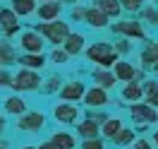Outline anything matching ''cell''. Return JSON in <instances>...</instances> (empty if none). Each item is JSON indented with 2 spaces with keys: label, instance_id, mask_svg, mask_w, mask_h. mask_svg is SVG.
<instances>
[{
  "label": "cell",
  "instance_id": "obj_18",
  "mask_svg": "<svg viewBox=\"0 0 158 149\" xmlns=\"http://www.w3.org/2000/svg\"><path fill=\"white\" fill-rule=\"evenodd\" d=\"M39 7L36 0H10V10L17 15V17H31Z\"/></svg>",
  "mask_w": 158,
  "mask_h": 149
},
{
  "label": "cell",
  "instance_id": "obj_12",
  "mask_svg": "<svg viewBox=\"0 0 158 149\" xmlns=\"http://www.w3.org/2000/svg\"><path fill=\"white\" fill-rule=\"evenodd\" d=\"M113 31L115 34H122V36H129V39H144V27L139 24V22H118V24H113Z\"/></svg>",
  "mask_w": 158,
  "mask_h": 149
},
{
  "label": "cell",
  "instance_id": "obj_20",
  "mask_svg": "<svg viewBox=\"0 0 158 149\" xmlns=\"http://www.w3.org/2000/svg\"><path fill=\"white\" fill-rule=\"evenodd\" d=\"M141 63H144V68L158 70V41H148L146 43V48L141 50Z\"/></svg>",
  "mask_w": 158,
  "mask_h": 149
},
{
  "label": "cell",
  "instance_id": "obj_46",
  "mask_svg": "<svg viewBox=\"0 0 158 149\" xmlns=\"http://www.w3.org/2000/svg\"><path fill=\"white\" fill-rule=\"evenodd\" d=\"M153 139H156V144H158V132H156V135H153Z\"/></svg>",
  "mask_w": 158,
  "mask_h": 149
},
{
  "label": "cell",
  "instance_id": "obj_7",
  "mask_svg": "<svg viewBox=\"0 0 158 149\" xmlns=\"http://www.w3.org/2000/svg\"><path fill=\"white\" fill-rule=\"evenodd\" d=\"M84 91H86V87H84V82H67V84H62L60 87V101L62 103H74V101H81L84 99Z\"/></svg>",
  "mask_w": 158,
  "mask_h": 149
},
{
  "label": "cell",
  "instance_id": "obj_6",
  "mask_svg": "<svg viewBox=\"0 0 158 149\" xmlns=\"http://www.w3.org/2000/svg\"><path fill=\"white\" fill-rule=\"evenodd\" d=\"M17 43L22 46V50H24V53H43V48H46L43 36H41V34H36V31H31V29L22 31Z\"/></svg>",
  "mask_w": 158,
  "mask_h": 149
},
{
  "label": "cell",
  "instance_id": "obj_25",
  "mask_svg": "<svg viewBox=\"0 0 158 149\" xmlns=\"http://www.w3.org/2000/svg\"><path fill=\"white\" fill-rule=\"evenodd\" d=\"M120 130H122V120H118V118H108L103 125H101V135H103V137H108V139H113V137L120 132Z\"/></svg>",
  "mask_w": 158,
  "mask_h": 149
},
{
  "label": "cell",
  "instance_id": "obj_1",
  "mask_svg": "<svg viewBox=\"0 0 158 149\" xmlns=\"http://www.w3.org/2000/svg\"><path fill=\"white\" fill-rule=\"evenodd\" d=\"M31 31L41 34V36H43V41H46V43H50L53 48H60V46H62V41H65L69 34H72L69 24H67V22H62V20H55V22H39V24H31Z\"/></svg>",
  "mask_w": 158,
  "mask_h": 149
},
{
  "label": "cell",
  "instance_id": "obj_41",
  "mask_svg": "<svg viewBox=\"0 0 158 149\" xmlns=\"http://www.w3.org/2000/svg\"><path fill=\"white\" fill-rule=\"evenodd\" d=\"M55 2H58L60 7H65V5H77L79 0H55Z\"/></svg>",
  "mask_w": 158,
  "mask_h": 149
},
{
  "label": "cell",
  "instance_id": "obj_26",
  "mask_svg": "<svg viewBox=\"0 0 158 149\" xmlns=\"http://www.w3.org/2000/svg\"><path fill=\"white\" fill-rule=\"evenodd\" d=\"M141 96H144V91H141V84H137V82H127V84L122 87V99L139 101Z\"/></svg>",
  "mask_w": 158,
  "mask_h": 149
},
{
  "label": "cell",
  "instance_id": "obj_28",
  "mask_svg": "<svg viewBox=\"0 0 158 149\" xmlns=\"http://www.w3.org/2000/svg\"><path fill=\"white\" fill-rule=\"evenodd\" d=\"M132 139H134V132H132V130H120L118 135H115V137H113V142H115V144H120V147H127V144H132Z\"/></svg>",
  "mask_w": 158,
  "mask_h": 149
},
{
  "label": "cell",
  "instance_id": "obj_10",
  "mask_svg": "<svg viewBox=\"0 0 158 149\" xmlns=\"http://www.w3.org/2000/svg\"><path fill=\"white\" fill-rule=\"evenodd\" d=\"M17 65L22 70H31V72H41L46 68V55L43 53H22L17 58Z\"/></svg>",
  "mask_w": 158,
  "mask_h": 149
},
{
  "label": "cell",
  "instance_id": "obj_30",
  "mask_svg": "<svg viewBox=\"0 0 158 149\" xmlns=\"http://www.w3.org/2000/svg\"><path fill=\"white\" fill-rule=\"evenodd\" d=\"M86 120H94V123H96V125L101 128V125L108 120V116H106L103 111H89V113H86Z\"/></svg>",
  "mask_w": 158,
  "mask_h": 149
},
{
  "label": "cell",
  "instance_id": "obj_37",
  "mask_svg": "<svg viewBox=\"0 0 158 149\" xmlns=\"http://www.w3.org/2000/svg\"><path fill=\"white\" fill-rule=\"evenodd\" d=\"M144 17H146L148 22L158 24V10H153V7H146V10H144Z\"/></svg>",
  "mask_w": 158,
  "mask_h": 149
},
{
  "label": "cell",
  "instance_id": "obj_33",
  "mask_svg": "<svg viewBox=\"0 0 158 149\" xmlns=\"http://www.w3.org/2000/svg\"><path fill=\"white\" fill-rule=\"evenodd\" d=\"M69 17H72L74 22H84V17H86V7H84V5H74L72 12H69Z\"/></svg>",
  "mask_w": 158,
  "mask_h": 149
},
{
  "label": "cell",
  "instance_id": "obj_39",
  "mask_svg": "<svg viewBox=\"0 0 158 149\" xmlns=\"http://www.w3.org/2000/svg\"><path fill=\"white\" fill-rule=\"evenodd\" d=\"M132 149H151V142H148V139H137Z\"/></svg>",
  "mask_w": 158,
  "mask_h": 149
},
{
  "label": "cell",
  "instance_id": "obj_45",
  "mask_svg": "<svg viewBox=\"0 0 158 149\" xmlns=\"http://www.w3.org/2000/svg\"><path fill=\"white\" fill-rule=\"evenodd\" d=\"M36 2H55V0H36Z\"/></svg>",
  "mask_w": 158,
  "mask_h": 149
},
{
  "label": "cell",
  "instance_id": "obj_23",
  "mask_svg": "<svg viewBox=\"0 0 158 149\" xmlns=\"http://www.w3.org/2000/svg\"><path fill=\"white\" fill-rule=\"evenodd\" d=\"M50 139H53L60 149H74V147H77V139H74L72 132H53Z\"/></svg>",
  "mask_w": 158,
  "mask_h": 149
},
{
  "label": "cell",
  "instance_id": "obj_43",
  "mask_svg": "<svg viewBox=\"0 0 158 149\" xmlns=\"http://www.w3.org/2000/svg\"><path fill=\"white\" fill-rule=\"evenodd\" d=\"M2 130H5V116L0 113V135H2Z\"/></svg>",
  "mask_w": 158,
  "mask_h": 149
},
{
  "label": "cell",
  "instance_id": "obj_4",
  "mask_svg": "<svg viewBox=\"0 0 158 149\" xmlns=\"http://www.w3.org/2000/svg\"><path fill=\"white\" fill-rule=\"evenodd\" d=\"M43 125H46V116L41 111H27L17 120V130H22V132H39Z\"/></svg>",
  "mask_w": 158,
  "mask_h": 149
},
{
  "label": "cell",
  "instance_id": "obj_17",
  "mask_svg": "<svg viewBox=\"0 0 158 149\" xmlns=\"http://www.w3.org/2000/svg\"><path fill=\"white\" fill-rule=\"evenodd\" d=\"M134 72H137L134 65L127 63V60H118V63L113 65V75H115V80H118V82H125V84L134 80Z\"/></svg>",
  "mask_w": 158,
  "mask_h": 149
},
{
  "label": "cell",
  "instance_id": "obj_27",
  "mask_svg": "<svg viewBox=\"0 0 158 149\" xmlns=\"http://www.w3.org/2000/svg\"><path fill=\"white\" fill-rule=\"evenodd\" d=\"M60 75H50L46 82H41V94H53V91H60Z\"/></svg>",
  "mask_w": 158,
  "mask_h": 149
},
{
  "label": "cell",
  "instance_id": "obj_31",
  "mask_svg": "<svg viewBox=\"0 0 158 149\" xmlns=\"http://www.w3.org/2000/svg\"><path fill=\"white\" fill-rule=\"evenodd\" d=\"M118 2H120V7H125V10H129V12L141 10V5H144V0H118Z\"/></svg>",
  "mask_w": 158,
  "mask_h": 149
},
{
  "label": "cell",
  "instance_id": "obj_2",
  "mask_svg": "<svg viewBox=\"0 0 158 149\" xmlns=\"http://www.w3.org/2000/svg\"><path fill=\"white\" fill-rule=\"evenodd\" d=\"M84 53H86L89 63H96L101 70L113 68V65L120 60V58H118V53L113 50V46H110L108 41H96V43H91V46L84 50Z\"/></svg>",
  "mask_w": 158,
  "mask_h": 149
},
{
  "label": "cell",
  "instance_id": "obj_3",
  "mask_svg": "<svg viewBox=\"0 0 158 149\" xmlns=\"http://www.w3.org/2000/svg\"><path fill=\"white\" fill-rule=\"evenodd\" d=\"M41 75L39 72H31V70H22L17 75H12V84H10V89H15L17 94H24V91H39L41 87Z\"/></svg>",
  "mask_w": 158,
  "mask_h": 149
},
{
  "label": "cell",
  "instance_id": "obj_13",
  "mask_svg": "<svg viewBox=\"0 0 158 149\" xmlns=\"http://www.w3.org/2000/svg\"><path fill=\"white\" fill-rule=\"evenodd\" d=\"M17 48H15V43L7 39H0V68H10V65H17Z\"/></svg>",
  "mask_w": 158,
  "mask_h": 149
},
{
  "label": "cell",
  "instance_id": "obj_35",
  "mask_svg": "<svg viewBox=\"0 0 158 149\" xmlns=\"http://www.w3.org/2000/svg\"><path fill=\"white\" fill-rule=\"evenodd\" d=\"M113 50H115V53H122V55H125V53H129V50H132V46H129V41H125V39H122V41H118V46H115Z\"/></svg>",
  "mask_w": 158,
  "mask_h": 149
},
{
  "label": "cell",
  "instance_id": "obj_42",
  "mask_svg": "<svg viewBox=\"0 0 158 149\" xmlns=\"http://www.w3.org/2000/svg\"><path fill=\"white\" fill-rule=\"evenodd\" d=\"M0 149H10V139H0Z\"/></svg>",
  "mask_w": 158,
  "mask_h": 149
},
{
  "label": "cell",
  "instance_id": "obj_15",
  "mask_svg": "<svg viewBox=\"0 0 158 149\" xmlns=\"http://www.w3.org/2000/svg\"><path fill=\"white\" fill-rule=\"evenodd\" d=\"M84 34H77V31H72V34H69L67 39L62 41V46H60V48L65 50V53H67L69 58H72V55H79V53H81V50H84Z\"/></svg>",
  "mask_w": 158,
  "mask_h": 149
},
{
  "label": "cell",
  "instance_id": "obj_32",
  "mask_svg": "<svg viewBox=\"0 0 158 149\" xmlns=\"http://www.w3.org/2000/svg\"><path fill=\"white\" fill-rule=\"evenodd\" d=\"M79 149H106V144H103V139L94 137V139H84Z\"/></svg>",
  "mask_w": 158,
  "mask_h": 149
},
{
  "label": "cell",
  "instance_id": "obj_24",
  "mask_svg": "<svg viewBox=\"0 0 158 149\" xmlns=\"http://www.w3.org/2000/svg\"><path fill=\"white\" fill-rule=\"evenodd\" d=\"M106 17H120V12H122V7H120V2L118 0H98V5H96Z\"/></svg>",
  "mask_w": 158,
  "mask_h": 149
},
{
  "label": "cell",
  "instance_id": "obj_34",
  "mask_svg": "<svg viewBox=\"0 0 158 149\" xmlns=\"http://www.w3.org/2000/svg\"><path fill=\"white\" fill-rule=\"evenodd\" d=\"M10 84H12V72L0 68V87H10Z\"/></svg>",
  "mask_w": 158,
  "mask_h": 149
},
{
  "label": "cell",
  "instance_id": "obj_16",
  "mask_svg": "<svg viewBox=\"0 0 158 149\" xmlns=\"http://www.w3.org/2000/svg\"><path fill=\"white\" fill-rule=\"evenodd\" d=\"M2 108H5L7 116H17L19 118L22 113H27V101L22 99V94H12V96H7L2 101Z\"/></svg>",
  "mask_w": 158,
  "mask_h": 149
},
{
  "label": "cell",
  "instance_id": "obj_38",
  "mask_svg": "<svg viewBox=\"0 0 158 149\" xmlns=\"http://www.w3.org/2000/svg\"><path fill=\"white\" fill-rule=\"evenodd\" d=\"M146 106H151L153 111L158 108V94H148L146 96Z\"/></svg>",
  "mask_w": 158,
  "mask_h": 149
},
{
  "label": "cell",
  "instance_id": "obj_22",
  "mask_svg": "<svg viewBox=\"0 0 158 149\" xmlns=\"http://www.w3.org/2000/svg\"><path fill=\"white\" fill-rule=\"evenodd\" d=\"M77 132L81 139H94V137H98L101 128L94 120H77Z\"/></svg>",
  "mask_w": 158,
  "mask_h": 149
},
{
  "label": "cell",
  "instance_id": "obj_5",
  "mask_svg": "<svg viewBox=\"0 0 158 149\" xmlns=\"http://www.w3.org/2000/svg\"><path fill=\"white\" fill-rule=\"evenodd\" d=\"M0 31H2V36L7 41L19 34V17L10 7H0Z\"/></svg>",
  "mask_w": 158,
  "mask_h": 149
},
{
  "label": "cell",
  "instance_id": "obj_9",
  "mask_svg": "<svg viewBox=\"0 0 158 149\" xmlns=\"http://www.w3.org/2000/svg\"><path fill=\"white\" fill-rule=\"evenodd\" d=\"M81 101H84V103H86L89 108H94V111H96V108L103 111L106 106H108V101H110V99H108V91H106V89L91 87V89L84 91V99H81Z\"/></svg>",
  "mask_w": 158,
  "mask_h": 149
},
{
  "label": "cell",
  "instance_id": "obj_44",
  "mask_svg": "<svg viewBox=\"0 0 158 149\" xmlns=\"http://www.w3.org/2000/svg\"><path fill=\"white\" fill-rule=\"evenodd\" d=\"M19 149H39V147H31V144H24V147H19Z\"/></svg>",
  "mask_w": 158,
  "mask_h": 149
},
{
  "label": "cell",
  "instance_id": "obj_40",
  "mask_svg": "<svg viewBox=\"0 0 158 149\" xmlns=\"http://www.w3.org/2000/svg\"><path fill=\"white\" fill-rule=\"evenodd\" d=\"M39 149H60V147L53 142V139H46V142H41V147H39Z\"/></svg>",
  "mask_w": 158,
  "mask_h": 149
},
{
  "label": "cell",
  "instance_id": "obj_21",
  "mask_svg": "<svg viewBox=\"0 0 158 149\" xmlns=\"http://www.w3.org/2000/svg\"><path fill=\"white\" fill-rule=\"evenodd\" d=\"M94 82H96V87H98V89H106V91H108L118 80H115V75H113V72L96 68V70H94Z\"/></svg>",
  "mask_w": 158,
  "mask_h": 149
},
{
  "label": "cell",
  "instance_id": "obj_19",
  "mask_svg": "<svg viewBox=\"0 0 158 149\" xmlns=\"http://www.w3.org/2000/svg\"><path fill=\"white\" fill-rule=\"evenodd\" d=\"M84 22L89 24L91 29H106V27H108V17H106L98 7H86V17H84Z\"/></svg>",
  "mask_w": 158,
  "mask_h": 149
},
{
  "label": "cell",
  "instance_id": "obj_29",
  "mask_svg": "<svg viewBox=\"0 0 158 149\" xmlns=\"http://www.w3.org/2000/svg\"><path fill=\"white\" fill-rule=\"evenodd\" d=\"M48 60H50V63H55V65H65V63H69V55L62 48H53V50H50V55H48Z\"/></svg>",
  "mask_w": 158,
  "mask_h": 149
},
{
  "label": "cell",
  "instance_id": "obj_11",
  "mask_svg": "<svg viewBox=\"0 0 158 149\" xmlns=\"http://www.w3.org/2000/svg\"><path fill=\"white\" fill-rule=\"evenodd\" d=\"M129 113H132V118H134V120L144 123V125L156 123V120H158V111H153L151 106H146V103H134V106H129Z\"/></svg>",
  "mask_w": 158,
  "mask_h": 149
},
{
  "label": "cell",
  "instance_id": "obj_14",
  "mask_svg": "<svg viewBox=\"0 0 158 149\" xmlns=\"http://www.w3.org/2000/svg\"><path fill=\"white\" fill-rule=\"evenodd\" d=\"M34 15L39 17V22H55V20H60L62 7H60L58 2H41Z\"/></svg>",
  "mask_w": 158,
  "mask_h": 149
},
{
  "label": "cell",
  "instance_id": "obj_36",
  "mask_svg": "<svg viewBox=\"0 0 158 149\" xmlns=\"http://www.w3.org/2000/svg\"><path fill=\"white\" fill-rule=\"evenodd\" d=\"M141 91H146V96L148 94H158V82H146V84H144V87H141Z\"/></svg>",
  "mask_w": 158,
  "mask_h": 149
},
{
  "label": "cell",
  "instance_id": "obj_8",
  "mask_svg": "<svg viewBox=\"0 0 158 149\" xmlns=\"http://www.w3.org/2000/svg\"><path fill=\"white\" fill-rule=\"evenodd\" d=\"M53 118L58 120V123H62V125H72L79 118V108L74 103H62L60 101L58 106H53Z\"/></svg>",
  "mask_w": 158,
  "mask_h": 149
}]
</instances>
